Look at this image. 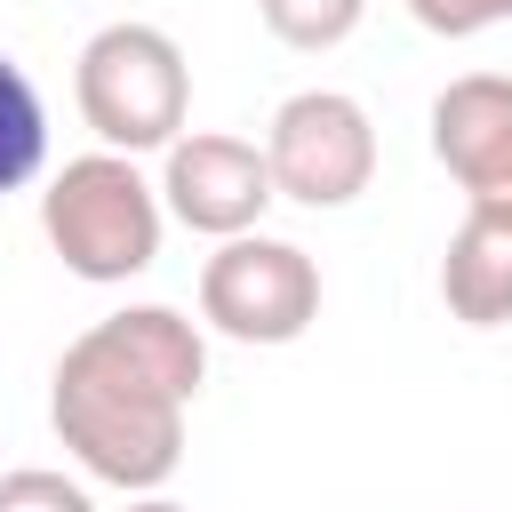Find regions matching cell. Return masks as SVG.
Segmentation results:
<instances>
[{
    "label": "cell",
    "mask_w": 512,
    "mask_h": 512,
    "mask_svg": "<svg viewBox=\"0 0 512 512\" xmlns=\"http://www.w3.org/2000/svg\"><path fill=\"white\" fill-rule=\"evenodd\" d=\"M208 376V344L176 304H128L64 344L48 376V424L88 480L160 496L184 464V408Z\"/></svg>",
    "instance_id": "cell-1"
},
{
    "label": "cell",
    "mask_w": 512,
    "mask_h": 512,
    "mask_svg": "<svg viewBox=\"0 0 512 512\" xmlns=\"http://www.w3.org/2000/svg\"><path fill=\"white\" fill-rule=\"evenodd\" d=\"M72 96H80V120L96 128V144L136 160V152H168L184 136L192 72L160 24H104L72 64Z\"/></svg>",
    "instance_id": "cell-2"
},
{
    "label": "cell",
    "mask_w": 512,
    "mask_h": 512,
    "mask_svg": "<svg viewBox=\"0 0 512 512\" xmlns=\"http://www.w3.org/2000/svg\"><path fill=\"white\" fill-rule=\"evenodd\" d=\"M40 232L72 280H136L160 256V184H144L120 152H80L40 192Z\"/></svg>",
    "instance_id": "cell-3"
},
{
    "label": "cell",
    "mask_w": 512,
    "mask_h": 512,
    "mask_svg": "<svg viewBox=\"0 0 512 512\" xmlns=\"http://www.w3.org/2000/svg\"><path fill=\"white\" fill-rule=\"evenodd\" d=\"M200 320L232 344H296L320 320V264L296 240L240 232L200 264Z\"/></svg>",
    "instance_id": "cell-4"
},
{
    "label": "cell",
    "mask_w": 512,
    "mask_h": 512,
    "mask_svg": "<svg viewBox=\"0 0 512 512\" xmlns=\"http://www.w3.org/2000/svg\"><path fill=\"white\" fill-rule=\"evenodd\" d=\"M264 168H272L280 200H304V208L360 200L368 176H376V128H368L360 96H344V88L288 96L272 112V128H264Z\"/></svg>",
    "instance_id": "cell-5"
},
{
    "label": "cell",
    "mask_w": 512,
    "mask_h": 512,
    "mask_svg": "<svg viewBox=\"0 0 512 512\" xmlns=\"http://www.w3.org/2000/svg\"><path fill=\"white\" fill-rule=\"evenodd\" d=\"M272 168H264V144L248 136H176L168 144V168H160V208L184 224V232H208V240H240L256 232V216L272 208Z\"/></svg>",
    "instance_id": "cell-6"
},
{
    "label": "cell",
    "mask_w": 512,
    "mask_h": 512,
    "mask_svg": "<svg viewBox=\"0 0 512 512\" xmlns=\"http://www.w3.org/2000/svg\"><path fill=\"white\" fill-rule=\"evenodd\" d=\"M432 160L464 184L480 216H512V80L464 72L432 96Z\"/></svg>",
    "instance_id": "cell-7"
},
{
    "label": "cell",
    "mask_w": 512,
    "mask_h": 512,
    "mask_svg": "<svg viewBox=\"0 0 512 512\" xmlns=\"http://www.w3.org/2000/svg\"><path fill=\"white\" fill-rule=\"evenodd\" d=\"M440 296L464 328H504L512 320V216L464 208V224L440 256Z\"/></svg>",
    "instance_id": "cell-8"
},
{
    "label": "cell",
    "mask_w": 512,
    "mask_h": 512,
    "mask_svg": "<svg viewBox=\"0 0 512 512\" xmlns=\"http://www.w3.org/2000/svg\"><path fill=\"white\" fill-rule=\"evenodd\" d=\"M48 160V112L16 56H0V192H24Z\"/></svg>",
    "instance_id": "cell-9"
},
{
    "label": "cell",
    "mask_w": 512,
    "mask_h": 512,
    "mask_svg": "<svg viewBox=\"0 0 512 512\" xmlns=\"http://www.w3.org/2000/svg\"><path fill=\"white\" fill-rule=\"evenodd\" d=\"M256 16L280 48H336V40L360 32L368 0H256Z\"/></svg>",
    "instance_id": "cell-10"
},
{
    "label": "cell",
    "mask_w": 512,
    "mask_h": 512,
    "mask_svg": "<svg viewBox=\"0 0 512 512\" xmlns=\"http://www.w3.org/2000/svg\"><path fill=\"white\" fill-rule=\"evenodd\" d=\"M0 512H96V496L64 472L24 464V472H0Z\"/></svg>",
    "instance_id": "cell-11"
},
{
    "label": "cell",
    "mask_w": 512,
    "mask_h": 512,
    "mask_svg": "<svg viewBox=\"0 0 512 512\" xmlns=\"http://www.w3.org/2000/svg\"><path fill=\"white\" fill-rule=\"evenodd\" d=\"M408 16H416L424 32H440V40H472V32L504 24L512 0H408Z\"/></svg>",
    "instance_id": "cell-12"
},
{
    "label": "cell",
    "mask_w": 512,
    "mask_h": 512,
    "mask_svg": "<svg viewBox=\"0 0 512 512\" xmlns=\"http://www.w3.org/2000/svg\"><path fill=\"white\" fill-rule=\"evenodd\" d=\"M128 512H184V504H176V496H136Z\"/></svg>",
    "instance_id": "cell-13"
}]
</instances>
